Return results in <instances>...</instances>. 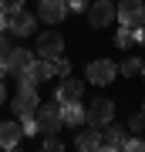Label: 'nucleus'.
Listing matches in <instances>:
<instances>
[{
  "mask_svg": "<svg viewBox=\"0 0 145 152\" xmlns=\"http://www.w3.org/2000/svg\"><path fill=\"white\" fill-rule=\"evenodd\" d=\"M20 139H24V132H20V122H0V149H17L20 145Z\"/></svg>",
  "mask_w": 145,
  "mask_h": 152,
  "instance_id": "nucleus-13",
  "label": "nucleus"
},
{
  "mask_svg": "<svg viewBox=\"0 0 145 152\" xmlns=\"http://www.w3.org/2000/svg\"><path fill=\"white\" fill-rule=\"evenodd\" d=\"M115 75H118V68H115V61H108V58H98V61L88 64V81L91 85H108Z\"/></svg>",
  "mask_w": 145,
  "mask_h": 152,
  "instance_id": "nucleus-8",
  "label": "nucleus"
},
{
  "mask_svg": "<svg viewBox=\"0 0 145 152\" xmlns=\"http://www.w3.org/2000/svg\"><path fill=\"white\" fill-rule=\"evenodd\" d=\"M138 75H142V78H145V61H142V71H138Z\"/></svg>",
  "mask_w": 145,
  "mask_h": 152,
  "instance_id": "nucleus-31",
  "label": "nucleus"
},
{
  "mask_svg": "<svg viewBox=\"0 0 145 152\" xmlns=\"http://www.w3.org/2000/svg\"><path fill=\"white\" fill-rule=\"evenodd\" d=\"M61 118H64L68 129H81V125L88 122V115H85V108H81V102H68V105H61Z\"/></svg>",
  "mask_w": 145,
  "mask_h": 152,
  "instance_id": "nucleus-14",
  "label": "nucleus"
},
{
  "mask_svg": "<svg viewBox=\"0 0 145 152\" xmlns=\"http://www.w3.org/2000/svg\"><path fill=\"white\" fill-rule=\"evenodd\" d=\"M85 14H88V24H91L95 31H101V27H108V24L115 20V4L111 0H98V4H91Z\"/></svg>",
  "mask_w": 145,
  "mask_h": 152,
  "instance_id": "nucleus-5",
  "label": "nucleus"
},
{
  "mask_svg": "<svg viewBox=\"0 0 145 152\" xmlns=\"http://www.w3.org/2000/svg\"><path fill=\"white\" fill-rule=\"evenodd\" d=\"M85 115H88L85 125L105 129V125H111V118H115V102H111V98H95L91 108H85Z\"/></svg>",
  "mask_w": 145,
  "mask_h": 152,
  "instance_id": "nucleus-3",
  "label": "nucleus"
},
{
  "mask_svg": "<svg viewBox=\"0 0 145 152\" xmlns=\"http://www.w3.org/2000/svg\"><path fill=\"white\" fill-rule=\"evenodd\" d=\"M20 132L24 135H37V118H34V115H20Z\"/></svg>",
  "mask_w": 145,
  "mask_h": 152,
  "instance_id": "nucleus-18",
  "label": "nucleus"
},
{
  "mask_svg": "<svg viewBox=\"0 0 145 152\" xmlns=\"http://www.w3.org/2000/svg\"><path fill=\"white\" fill-rule=\"evenodd\" d=\"M68 10H88V0H64Z\"/></svg>",
  "mask_w": 145,
  "mask_h": 152,
  "instance_id": "nucleus-26",
  "label": "nucleus"
},
{
  "mask_svg": "<svg viewBox=\"0 0 145 152\" xmlns=\"http://www.w3.org/2000/svg\"><path fill=\"white\" fill-rule=\"evenodd\" d=\"M142 112H145V105H142Z\"/></svg>",
  "mask_w": 145,
  "mask_h": 152,
  "instance_id": "nucleus-32",
  "label": "nucleus"
},
{
  "mask_svg": "<svg viewBox=\"0 0 145 152\" xmlns=\"http://www.w3.org/2000/svg\"><path fill=\"white\" fill-rule=\"evenodd\" d=\"M115 44H118V48H132V44H138V27H128V24H122L118 34H115Z\"/></svg>",
  "mask_w": 145,
  "mask_h": 152,
  "instance_id": "nucleus-17",
  "label": "nucleus"
},
{
  "mask_svg": "<svg viewBox=\"0 0 145 152\" xmlns=\"http://www.w3.org/2000/svg\"><path fill=\"white\" fill-rule=\"evenodd\" d=\"M7 75V61H0V78H4Z\"/></svg>",
  "mask_w": 145,
  "mask_h": 152,
  "instance_id": "nucleus-30",
  "label": "nucleus"
},
{
  "mask_svg": "<svg viewBox=\"0 0 145 152\" xmlns=\"http://www.w3.org/2000/svg\"><path fill=\"white\" fill-rule=\"evenodd\" d=\"M37 85L34 81H27V78H20V88H17V95L10 98V108H14V115L20 118V115H34L37 112Z\"/></svg>",
  "mask_w": 145,
  "mask_h": 152,
  "instance_id": "nucleus-1",
  "label": "nucleus"
},
{
  "mask_svg": "<svg viewBox=\"0 0 145 152\" xmlns=\"http://www.w3.org/2000/svg\"><path fill=\"white\" fill-rule=\"evenodd\" d=\"M138 71H142V61L138 58H125L122 61V75H138Z\"/></svg>",
  "mask_w": 145,
  "mask_h": 152,
  "instance_id": "nucleus-20",
  "label": "nucleus"
},
{
  "mask_svg": "<svg viewBox=\"0 0 145 152\" xmlns=\"http://www.w3.org/2000/svg\"><path fill=\"white\" fill-rule=\"evenodd\" d=\"M4 102H7V88L0 85V105H4Z\"/></svg>",
  "mask_w": 145,
  "mask_h": 152,
  "instance_id": "nucleus-28",
  "label": "nucleus"
},
{
  "mask_svg": "<svg viewBox=\"0 0 145 152\" xmlns=\"http://www.w3.org/2000/svg\"><path fill=\"white\" fill-rule=\"evenodd\" d=\"M17 78H27V81H34V85H41V81H51V78H54V64H51V61H37V58H34V64L31 68H27L24 71V75H17Z\"/></svg>",
  "mask_w": 145,
  "mask_h": 152,
  "instance_id": "nucleus-11",
  "label": "nucleus"
},
{
  "mask_svg": "<svg viewBox=\"0 0 145 152\" xmlns=\"http://www.w3.org/2000/svg\"><path fill=\"white\" fill-rule=\"evenodd\" d=\"M51 64H54V75H64V78L71 75V61H68V58L58 54V58H51Z\"/></svg>",
  "mask_w": 145,
  "mask_h": 152,
  "instance_id": "nucleus-19",
  "label": "nucleus"
},
{
  "mask_svg": "<svg viewBox=\"0 0 145 152\" xmlns=\"http://www.w3.org/2000/svg\"><path fill=\"white\" fill-rule=\"evenodd\" d=\"M125 149H132V152H142V149H145V139H125Z\"/></svg>",
  "mask_w": 145,
  "mask_h": 152,
  "instance_id": "nucleus-24",
  "label": "nucleus"
},
{
  "mask_svg": "<svg viewBox=\"0 0 145 152\" xmlns=\"http://www.w3.org/2000/svg\"><path fill=\"white\" fill-rule=\"evenodd\" d=\"M128 129H132V132H145V112H138V115H132Z\"/></svg>",
  "mask_w": 145,
  "mask_h": 152,
  "instance_id": "nucleus-22",
  "label": "nucleus"
},
{
  "mask_svg": "<svg viewBox=\"0 0 145 152\" xmlns=\"http://www.w3.org/2000/svg\"><path fill=\"white\" fill-rule=\"evenodd\" d=\"M115 17H118V24L142 27V20H145V4H142V0H118V7H115Z\"/></svg>",
  "mask_w": 145,
  "mask_h": 152,
  "instance_id": "nucleus-4",
  "label": "nucleus"
},
{
  "mask_svg": "<svg viewBox=\"0 0 145 152\" xmlns=\"http://www.w3.org/2000/svg\"><path fill=\"white\" fill-rule=\"evenodd\" d=\"M7 27H10V34H17V37H31L34 27H37V17H34V14H27L24 7H20V10L7 14Z\"/></svg>",
  "mask_w": 145,
  "mask_h": 152,
  "instance_id": "nucleus-6",
  "label": "nucleus"
},
{
  "mask_svg": "<svg viewBox=\"0 0 145 152\" xmlns=\"http://www.w3.org/2000/svg\"><path fill=\"white\" fill-rule=\"evenodd\" d=\"M81 95H85V81H78V78H64V81L58 85V102L61 105L81 102Z\"/></svg>",
  "mask_w": 145,
  "mask_h": 152,
  "instance_id": "nucleus-12",
  "label": "nucleus"
},
{
  "mask_svg": "<svg viewBox=\"0 0 145 152\" xmlns=\"http://www.w3.org/2000/svg\"><path fill=\"white\" fill-rule=\"evenodd\" d=\"M34 118H37V129L44 132V135H51V132H61V129H64V118H61V105H58V102H44V105H37Z\"/></svg>",
  "mask_w": 145,
  "mask_h": 152,
  "instance_id": "nucleus-2",
  "label": "nucleus"
},
{
  "mask_svg": "<svg viewBox=\"0 0 145 152\" xmlns=\"http://www.w3.org/2000/svg\"><path fill=\"white\" fill-rule=\"evenodd\" d=\"M31 64H34V51H27V48H10V54H7V71H10V75H24Z\"/></svg>",
  "mask_w": 145,
  "mask_h": 152,
  "instance_id": "nucleus-10",
  "label": "nucleus"
},
{
  "mask_svg": "<svg viewBox=\"0 0 145 152\" xmlns=\"http://www.w3.org/2000/svg\"><path fill=\"white\" fill-rule=\"evenodd\" d=\"M24 7V0H0V10L4 14H14V10H20Z\"/></svg>",
  "mask_w": 145,
  "mask_h": 152,
  "instance_id": "nucleus-23",
  "label": "nucleus"
},
{
  "mask_svg": "<svg viewBox=\"0 0 145 152\" xmlns=\"http://www.w3.org/2000/svg\"><path fill=\"white\" fill-rule=\"evenodd\" d=\"M7 54H10V41L0 34V61H7Z\"/></svg>",
  "mask_w": 145,
  "mask_h": 152,
  "instance_id": "nucleus-25",
  "label": "nucleus"
},
{
  "mask_svg": "<svg viewBox=\"0 0 145 152\" xmlns=\"http://www.w3.org/2000/svg\"><path fill=\"white\" fill-rule=\"evenodd\" d=\"M64 17H68V4H64V0H41L37 20H44V24H61Z\"/></svg>",
  "mask_w": 145,
  "mask_h": 152,
  "instance_id": "nucleus-9",
  "label": "nucleus"
},
{
  "mask_svg": "<svg viewBox=\"0 0 145 152\" xmlns=\"http://www.w3.org/2000/svg\"><path fill=\"white\" fill-rule=\"evenodd\" d=\"M101 149H111V152L125 149V129H108V125H105V135H101Z\"/></svg>",
  "mask_w": 145,
  "mask_h": 152,
  "instance_id": "nucleus-16",
  "label": "nucleus"
},
{
  "mask_svg": "<svg viewBox=\"0 0 145 152\" xmlns=\"http://www.w3.org/2000/svg\"><path fill=\"white\" fill-rule=\"evenodd\" d=\"M74 145L81 149V152H95V149H101V129H81V135L74 139Z\"/></svg>",
  "mask_w": 145,
  "mask_h": 152,
  "instance_id": "nucleus-15",
  "label": "nucleus"
},
{
  "mask_svg": "<svg viewBox=\"0 0 145 152\" xmlns=\"http://www.w3.org/2000/svg\"><path fill=\"white\" fill-rule=\"evenodd\" d=\"M58 54H64V37H61L58 31H44L41 37H37V58L51 61V58H58Z\"/></svg>",
  "mask_w": 145,
  "mask_h": 152,
  "instance_id": "nucleus-7",
  "label": "nucleus"
},
{
  "mask_svg": "<svg viewBox=\"0 0 145 152\" xmlns=\"http://www.w3.org/2000/svg\"><path fill=\"white\" fill-rule=\"evenodd\" d=\"M4 31H7V14L0 10V34H4Z\"/></svg>",
  "mask_w": 145,
  "mask_h": 152,
  "instance_id": "nucleus-27",
  "label": "nucleus"
},
{
  "mask_svg": "<svg viewBox=\"0 0 145 152\" xmlns=\"http://www.w3.org/2000/svg\"><path fill=\"white\" fill-rule=\"evenodd\" d=\"M138 44H145V27H138Z\"/></svg>",
  "mask_w": 145,
  "mask_h": 152,
  "instance_id": "nucleus-29",
  "label": "nucleus"
},
{
  "mask_svg": "<svg viewBox=\"0 0 145 152\" xmlns=\"http://www.w3.org/2000/svg\"><path fill=\"white\" fill-rule=\"evenodd\" d=\"M44 149H47V152H58V149H64V142L58 139V132H51V135L44 139Z\"/></svg>",
  "mask_w": 145,
  "mask_h": 152,
  "instance_id": "nucleus-21",
  "label": "nucleus"
}]
</instances>
